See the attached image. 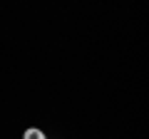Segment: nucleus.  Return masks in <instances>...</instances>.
<instances>
[{
    "instance_id": "obj_1",
    "label": "nucleus",
    "mask_w": 149,
    "mask_h": 139,
    "mask_svg": "<svg viewBox=\"0 0 149 139\" xmlns=\"http://www.w3.org/2000/svg\"><path fill=\"white\" fill-rule=\"evenodd\" d=\"M22 139H47V137H45V132H42V129H35V127H30V129H25Z\"/></svg>"
}]
</instances>
